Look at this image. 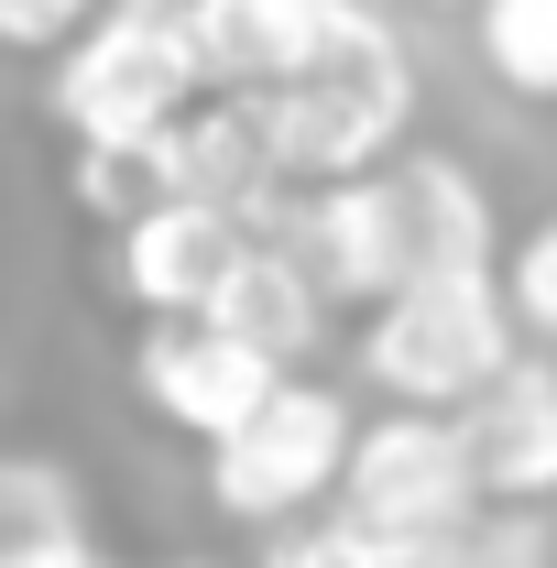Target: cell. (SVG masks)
<instances>
[{
	"mask_svg": "<svg viewBox=\"0 0 557 568\" xmlns=\"http://www.w3.org/2000/svg\"><path fill=\"white\" fill-rule=\"evenodd\" d=\"M306 252V274L372 306L416 274H470V263H503L492 252V197L459 153H405V164H361V175H328L306 219L284 230Z\"/></svg>",
	"mask_w": 557,
	"mask_h": 568,
	"instance_id": "obj_1",
	"label": "cell"
},
{
	"mask_svg": "<svg viewBox=\"0 0 557 568\" xmlns=\"http://www.w3.org/2000/svg\"><path fill=\"white\" fill-rule=\"evenodd\" d=\"M241 110H252V132H263V153H274V175L328 186V175H361V164H383V153L405 142L416 67H405L394 22L350 0L340 22H328V44H317L306 67H284L274 88H252Z\"/></svg>",
	"mask_w": 557,
	"mask_h": 568,
	"instance_id": "obj_2",
	"label": "cell"
},
{
	"mask_svg": "<svg viewBox=\"0 0 557 568\" xmlns=\"http://www.w3.org/2000/svg\"><path fill=\"white\" fill-rule=\"evenodd\" d=\"M198 99H209V55H198L186 0H99L55 44V88H44L67 142H142L186 121Z\"/></svg>",
	"mask_w": 557,
	"mask_h": 568,
	"instance_id": "obj_3",
	"label": "cell"
},
{
	"mask_svg": "<svg viewBox=\"0 0 557 568\" xmlns=\"http://www.w3.org/2000/svg\"><path fill=\"white\" fill-rule=\"evenodd\" d=\"M514 306H503V274L470 263V274H416L394 295H372L361 317V383L394 394V405H470L492 372L514 361Z\"/></svg>",
	"mask_w": 557,
	"mask_h": 568,
	"instance_id": "obj_4",
	"label": "cell"
},
{
	"mask_svg": "<svg viewBox=\"0 0 557 568\" xmlns=\"http://www.w3.org/2000/svg\"><path fill=\"white\" fill-rule=\"evenodd\" d=\"M350 394L340 383H306V372H274V394L252 405V416L209 437V514L219 525H284V514H306V503L340 493V459H350Z\"/></svg>",
	"mask_w": 557,
	"mask_h": 568,
	"instance_id": "obj_5",
	"label": "cell"
},
{
	"mask_svg": "<svg viewBox=\"0 0 557 568\" xmlns=\"http://www.w3.org/2000/svg\"><path fill=\"white\" fill-rule=\"evenodd\" d=\"M340 514H361L372 536H405V547H448L482 525V470H470V437L448 405H394V416L350 426L340 459Z\"/></svg>",
	"mask_w": 557,
	"mask_h": 568,
	"instance_id": "obj_6",
	"label": "cell"
},
{
	"mask_svg": "<svg viewBox=\"0 0 557 568\" xmlns=\"http://www.w3.org/2000/svg\"><path fill=\"white\" fill-rule=\"evenodd\" d=\"M274 372L284 361H263L252 339H230L219 317H142V339H132V394L175 437H230V426L274 394Z\"/></svg>",
	"mask_w": 557,
	"mask_h": 568,
	"instance_id": "obj_7",
	"label": "cell"
},
{
	"mask_svg": "<svg viewBox=\"0 0 557 568\" xmlns=\"http://www.w3.org/2000/svg\"><path fill=\"white\" fill-rule=\"evenodd\" d=\"M252 252V219L219 197H153L121 219V295L142 317H198L219 295V274Z\"/></svg>",
	"mask_w": 557,
	"mask_h": 568,
	"instance_id": "obj_8",
	"label": "cell"
},
{
	"mask_svg": "<svg viewBox=\"0 0 557 568\" xmlns=\"http://www.w3.org/2000/svg\"><path fill=\"white\" fill-rule=\"evenodd\" d=\"M482 503H557V361H503L482 394L459 405Z\"/></svg>",
	"mask_w": 557,
	"mask_h": 568,
	"instance_id": "obj_9",
	"label": "cell"
},
{
	"mask_svg": "<svg viewBox=\"0 0 557 568\" xmlns=\"http://www.w3.org/2000/svg\"><path fill=\"white\" fill-rule=\"evenodd\" d=\"M198 317H219L230 339H252L263 361H284V372H295V361L317 351V317H328V284L306 274V252H295V241H274V230H252V252H241V263L219 274V295L198 306Z\"/></svg>",
	"mask_w": 557,
	"mask_h": 568,
	"instance_id": "obj_10",
	"label": "cell"
},
{
	"mask_svg": "<svg viewBox=\"0 0 557 568\" xmlns=\"http://www.w3.org/2000/svg\"><path fill=\"white\" fill-rule=\"evenodd\" d=\"M88 558V493L55 459H0V568H67Z\"/></svg>",
	"mask_w": 557,
	"mask_h": 568,
	"instance_id": "obj_11",
	"label": "cell"
},
{
	"mask_svg": "<svg viewBox=\"0 0 557 568\" xmlns=\"http://www.w3.org/2000/svg\"><path fill=\"white\" fill-rule=\"evenodd\" d=\"M470 55L503 99L557 110V0H470Z\"/></svg>",
	"mask_w": 557,
	"mask_h": 568,
	"instance_id": "obj_12",
	"label": "cell"
},
{
	"mask_svg": "<svg viewBox=\"0 0 557 568\" xmlns=\"http://www.w3.org/2000/svg\"><path fill=\"white\" fill-rule=\"evenodd\" d=\"M175 132V121H164ZM142 132V142H77L67 153V197L77 219H99V230H121L132 209H153V197H175V142Z\"/></svg>",
	"mask_w": 557,
	"mask_h": 568,
	"instance_id": "obj_13",
	"label": "cell"
},
{
	"mask_svg": "<svg viewBox=\"0 0 557 568\" xmlns=\"http://www.w3.org/2000/svg\"><path fill=\"white\" fill-rule=\"evenodd\" d=\"M405 558H426V547L372 536V525H361V514H340V503H306V514L263 525V568H405Z\"/></svg>",
	"mask_w": 557,
	"mask_h": 568,
	"instance_id": "obj_14",
	"label": "cell"
},
{
	"mask_svg": "<svg viewBox=\"0 0 557 568\" xmlns=\"http://www.w3.org/2000/svg\"><path fill=\"white\" fill-rule=\"evenodd\" d=\"M492 274H503L514 328H525V339H557V219H536V230H525V241H514Z\"/></svg>",
	"mask_w": 557,
	"mask_h": 568,
	"instance_id": "obj_15",
	"label": "cell"
},
{
	"mask_svg": "<svg viewBox=\"0 0 557 568\" xmlns=\"http://www.w3.org/2000/svg\"><path fill=\"white\" fill-rule=\"evenodd\" d=\"M99 0H0V55H55Z\"/></svg>",
	"mask_w": 557,
	"mask_h": 568,
	"instance_id": "obj_16",
	"label": "cell"
},
{
	"mask_svg": "<svg viewBox=\"0 0 557 568\" xmlns=\"http://www.w3.org/2000/svg\"><path fill=\"white\" fill-rule=\"evenodd\" d=\"M405 568H482V558H470V547L448 536V547H426V558H405Z\"/></svg>",
	"mask_w": 557,
	"mask_h": 568,
	"instance_id": "obj_17",
	"label": "cell"
},
{
	"mask_svg": "<svg viewBox=\"0 0 557 568\" xmlns=\"http://www.w3.org/2000/svg\"><path fill=\"white\" fill-rule=\"evenodd\" d=\"M416 11H470V0H416Z\"/></svg>",
	"mask_w": 557,
	"mask_h": 568,
	"instance_id": "obj_18",
	"label": "cell"
}]
</instances>
